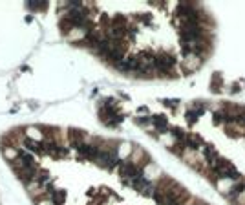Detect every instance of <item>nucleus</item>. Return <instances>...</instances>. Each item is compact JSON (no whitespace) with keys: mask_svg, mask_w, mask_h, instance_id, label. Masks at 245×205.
Listing matches in <instances>:
<instances>
[{"mask_svg":"<svg viewBox=\"0 0 245 205\" xmlns=\"http://www.w3.org/2000/svg\"><path fill=\"white\" fill-rule=\"evenodd\" d=\"M201 66V59L200 57H196V55H188V57H185V62H183V68L187 73H190V71H194V70H198Z\"/></svg>","mask_w":245,"mask_h":205,"instance_id":"nucleus-1","label":"nucleus"},{"mask_svg":"<svg viewBox=\"0 0 245 205\" xmlns=\"http://www.w3.org/2000/svg\"><path fill=\"white\" fill-rule=\"evenodd\" d=\"M234 205H245V191H242L238 194V198L234 200Z\"/></svg>","mask_w":245,"mask_h":205,"instance_id":"nucleus-5","label":"nucleus"},{"mask_svg":"<svg viewBox=\"0 0 245 205\" xmlns=\"http://www.w3.org/2000/svg\"><path fill=\"white\" fill-rule=\"evenodd\" d=\"M51 196H53V202H55V205H61L62 202H64V198H66V194H64L62 191H59V192H53Z\"/></svg>","mask_w":245,"mask_h":205,"instance_id":"nucleus-3","label":"nucleus"},{"mask_svg":"<svg viewBox=\"0 0 245 205\" xmlns=\"http://www.w3.org/2000/svg\"><path fill=\"white\" fill-rule=\"evenodd\" d=\"M165 102V106H168V108H176L177 106V101L176 99H167V101H163Z\"/></svg>","mask_w":245,"mask_h":205,"instance_id":"nucleus-6","label":"nucleus"},{"mask_svg":"<svg viewBox=\"0 0 245 205\" xmlns=\"http://www.w3.org/2000/svg\"><path fill=\"white\" fill-rule=\"evenodd\" d=\"M152 123H154L156 130H159V132H165V130L168 128V121H167L165 115H154V117H152Z\"/></svg>","mask_w":245,"mask_h":205,"instance_id":"nucleus-2","label":"nucleus"},{"mask_svg":"<svg viewBox=\"0 0 245 205\" xmlns=\"http://www.w3.org/2000/svg\"><path fill=\"white\" fill-rule=\"evenodd\" d=\"M167 205H185V203H179V202H174V200H172V202H168Z\"/></svg>","mask_w":245,"mask_h":205,"instance_id":"nucleus-8","label":"nucleus"},{"mask_svg":"<svg viewBox=\"0 0 245 205\" xmlns=\"http://www.w3.org/2000/svg\"><path fill=\"white\" fill-rule=\"evenodd\" d=\"M219 88H221V75H219V73H216V75L212 77V90H216V92H218Z\"/></svg>","mask_w":245,"mask_h":205,"instance_id":"nucleus-4","label":"nucleus"},{"mask_svg":"<svg viewBox=\"0 0 245 205\" xmlns=\"http://www.w3.org/2000/svg\"><path fill=\"white\" fill-rule=\"evenodd\" d=\"M192 205H207L205 202H200V200H192Z\"/></svg>","mask_w":245,"mask_h":205,"instance_id":"nucleus-7","label":"nucleus"}]
</instances>
